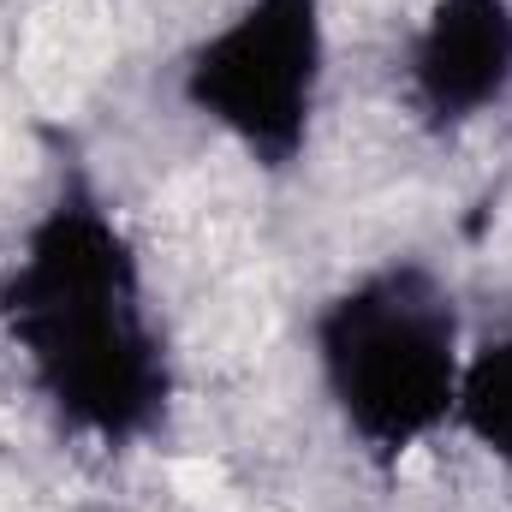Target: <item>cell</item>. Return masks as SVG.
I'll return each instance as SVG.
<instances>
[{
    "mask_svg": "<svg viewBox=\"0 0 512 512\" xmlns=\"http://www.w3.org/2000/svg\"><path fill=\"white\" fill-rule=\"evenodd\" d=\"M0 340L66 435L137 447L173 411V352L143 256L84 173H66L0 268Z\"/></svg>",
    "mask_w": 512,
    "mask_h": 512,
    "instance_id": "1",
    "label": "cell"
},
{
    "mask_svg": "<svg viewBox=\"0 0 512 512\" xmlns=\"http://www.w3.org/2000/svg\"><path fill=\"white\" fill-rule=\"evenodd\" d=\"M310 352L340 429L376 471L453 429L465 316L435 262L393 256L328 292L310 322Z\"/></svg>",
    "mask_w": 512,
    "mask_h": 512,
    "instance_id": "2",
    "label": "cell"
},
{
    "mask_svg": "<svg viewBox=\"0 0 512 512\" xmlns=\"http://www.w3.org/2000/svg\"><path fill=\"white\" fill-rule=\"evenodd\" d=\"M328 84L322 0H245L179 66V96L197 120L227 131L245 161L286 173L304 161Z\"/></svg>",
    "mask_w": 512,
    "mask_h": 512,
    "instance_id": "3",
    "label": "cell"
},
{
    "mask_svg": "<svg viewBox=\"0 0 512 512\" xmlns=\"http://www.w3.org/2000/svg\"><path fill=\"white\" fill-rule=\"evenodd\" d=\"M512 96V0H429L405 48V102L435 137L489 120Z\"/></svg>",
    "mask_w": 512,
    "mask_h": 512,
    "instance_id": "4",
    "label": "cell"
},
{
    "mask_svg": "<svg viewBox=\"0 0 512 512\" xmlns=\"http://www.w3.org/2000/svg\"><path fill=\"white\" fill-rule=\"evenodd\" d=\"M453 429L512 477V328L489 334L477 352H465Z\"/></svg>",
    "mask_w": 512,
    "mask_h": 512,
    "instance_id": "5",
    "label": "cell"
}]
</instances>
